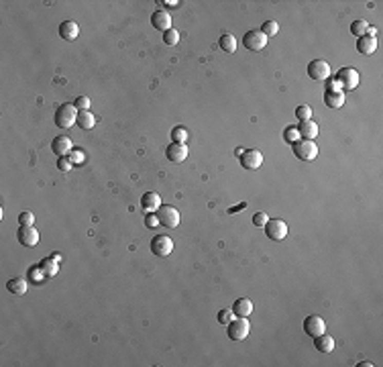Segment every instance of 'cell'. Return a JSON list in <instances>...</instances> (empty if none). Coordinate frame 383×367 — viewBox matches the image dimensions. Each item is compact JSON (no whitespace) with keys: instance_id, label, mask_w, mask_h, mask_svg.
<instances>
[{"instance_id":"obj_28","label":"cell","mask_w":383,"mask_h":367,"mask_svg":"<svg viewBox=\"0 0 383 367\" xmlns=\"http://www.w3.org/2000/svg\"><path fill=\"white\" fill-rule=\"evenodd\" d=\"M171 139H173V143H186L190 139V133L186 127H175L171 131Z\"/></svg>"},{"instance_id":"obj_38","label":"cell","mask_w":383,"mask_h":367,"mask_svg":"<svg viewBox=\"0 0 383 367\" xmlns=\"http://www.w3.org/2000/svg\"><path fill=\"white\" fill-rule=\"evenodd\" d=\"M232 318H234L232 310H220V312H218V322H220V324H228Z\"/></svg>"},{"instance_id":"obj_26","label":"cell","mask_w":383,"mask_h":367,"mask_svg":"<svg viewBox=\"0 0 383 367\" xmlns=\"http://www.w3.org/2000/svg\"><path fill=\"white\" fill-rule=\"evenodd\" d=\"M39 267H41V271H43L47 277H55L57 271H59V265H57V261H55L53 257H51V259H43V261L39 263Z\"/></svg>"},{"instance_id":"obj_34","label":"cell","mask_w":383,"mask_h":367,"mask_svg":"<svg viewBox=\"0 0 383 367\" xmlns=\"http://www.w3.org/2000/svg\"><path fill=\"white\" fill-rule=\"evenodd\" d=\"M179 41V33L175 31V29H169V31H165L163 33V43L165 45H175Z\"/></svg>"},{"instance_id":"obj_41","label":"cell","mask_w":383,"mask_h":367,"mask_svg":"<svg viewBox=\"0 0 383 367\" xmlns=\"http://www.w3.org/2000/svg\"><path fill=\"white\" fill-rule=\"evenodd\" d=\"M329 90H340V88H338V84H336V80H332V82H330Z\"/></svg>"},{"instance_id":"obj_19","label":"cell","mask_w":383,"mask_h":367,"mask_svg":"<svg viewBox=\"0 0 383 367\" xmlns=\"http://www.w3.org/2000/svg\"><path fill=\"white\" fill-rule=\"evenodd\" d=\"M232 314L249 318V314H253V302H251L249 298H239V300H234V304H232Z\"/></svg>"},{"instance_id":"obj_9","label":"cell","mask_w":383,"mask_h":367,"mask_svg":"<svg viewBox=\"0 0 383 367\" xmlns=\"http://www.w3.org/2000/svg\"><path fill=\"white\" fill-rule=\"evenodd\" d=\"M308 76L314 80V82H322L330 76V65L329 61L324 59H314L308 63Z\"/></svg>"},{"instance_id":"obj_7","label":"cell","mask_w":383,"mask_h":367,"mask_svg":"<svg viewBox=\"0 0 383 367\" xmlns=\"http://www.w3.org/2000/svg\"><path fill=\"white\" fill-rule=\"evenodd\" d=\"M265 235L271 241L285 239L287 237V224H285V220H281V218H269L267 224H265Z\"/></svg>"},{"instance_id":"obj_17","label":"cell","mask_w":383,"mask_h":367,"mask_svg":"<svg viewBox=\"0 0 383 367\" xmlns=\"http://www.w3.org/2000/svg\"><path fill=\"white\" fill-rule=\"evenodd\" d=\"M59 35H61L65 41H74V39H78V35H80V27H78V23H76V21H63V23L59 25Z\"/></svg>"},{"instance_id":"obj_15","label":"cell","mask_w":383,"mask_h":367,"mask_svg":"<svg viewBox=\"0 0 383 367\" xmlns=\"http://www.w3.org/2000/svg\"><path fill=\"white\" fill-rule=\"evenodd\" d=\"M357 51L363 53V55H373L377 51V37H369V35H363L357 39Z\"/></svg>"},{"instance_id":"obj_35","label":"cell","mask_w":383,"mask_h":367,"mask_svg":"<svg viewBox=\"0 0 383 367\" xmlns=\"http://www.w3.org/2000/svg\"><path fill=\"white\" fill-rule=\"evenodd\" d=\"M74 167V163H71V159L69 158H59L57 159V169L59 171H69Z\"/></svg>"},{"instance_id":"obj_29","label":"cell","mask_w":383,"mask_h":367,"mask_svg":"<svg viewBox=\"0 0 383 367\" xmlns=\"http://www.w3.org/2000/svg\"><path fill=\"white\" fill-rule=\"evenodd\" d=\"M283 139H285V143H289V145H294L296 141H300L302 137H300L298 127H287V129L283 131Z\"/></svg>"},{"instance_id":"obj_11","label":"cell","mask_w":383,"mask_h":367,"mask_svg":"<svg viewBox=\"0 0 383 367\" xmlns=\"http://www.w3.org/2000/svg\"><path fill=\"white\" fill-rule=\"evenodd\" d=\"M239 159H241V165H243L245 169H259V167L263 165V153L257 151V149H247V151H243V153L239 155Z\"/></svg>"},{"instance_id":"obj_10","label":"cell","mask_w":383,"mask_h":367,"mask_svg":"<svg viewBox=\"0 0 383 367\" xmlns=\"http://www.w3.org/2000/svg\"><path fill=\"white\" fill-rule=\"evenodd\" d=\"M304 330H306V335H310V337L324 335V333H326V322L322 320V316L310 314L304 320Z\"/></svg>"},{"instance_id":"obj_25","label":"cell","mask_w":383,"mask_h":367,"mask_svg":"<svg viewBox=\"0 0 383 367\" xmlns=\"http://www.w3.org/2000/svg\"><path fill=\"white\" fill-rule=\"evenodd\" d=\"M218 45H220V49H222L224 53H234V51H236V47H239V41H236V37H234V35L224 33V35L218 39Z\"/></svg>"},{"instance_id":"obj_33","label":"cell","mask_w":383,"mask_h":367,"mask_svg":"<svg viewBox=\"0 0 383 367\" xmlns=\"http://www.w3.org/2000/svg\"><path fill=\"white\" fill-rule=\"evenodd\" d=\"M19 222H21V226H33V222H35V214L29 212V210H25V212L19 214Z\"/></svg>"},{"instance_id":"obj_40","label":"cell","mask_w":383,"mask_h":367,"mask_svg":"<svg viewBox=\"0 0 383 367\" xmlns=\"http://www.w3.org/2000/svg\"><path fill=\"white\" fill-rule=\"evenodd\" d=\"M69 159H71L74 165H76V163H82V161H84V153H82V149H71Z\"/></svg>"},{"instance_id":"obj_13","label":"cell","mask_w":383,"mask_h":367,"mask_svg":"<svg viewBox=\"0 0 383 367\" xmlns=\"http://www.w3.org/2000/svg\"><path fill=\"white\" fill-rule=\"evenodd\" d=\"M71 139L67 137V135H59V137H55L53 143H51V151H53L57 158H67L69 153H71Z\"/></svg>"},{"instance_id":"obj_8","label":"cell","mask_w":383,"mask_h":367,"mask_svg":"<svg viewBox=\"0 0 383 367\" xmlns=\"http://www.w3.org/2000/svg\"><path fill=\"white\" fill-rule=\"evenodd\" d=\"M173 251V241L167 235H155L151 241V253L157 257H167Z\"/></svg>"},{"instance_id":"obj_36","label":"cell","mask_w":383,"mask_h":367,"mask_svg":"<svg viewBox=\"0 0 383 367\" xmlns=\"http://www.w3.org/2000/svg\"><path fill=\"white\" fill-rule=\"evenodd\" d=\"M267 220H269V216H267L265 212H257V214L253 216V224H255V226H265Z\"/></svg>"},{"instance_id":"obj_21","label":"cell","mask_w":383,"mask_h":367,"mask_svg":"<svg viewBox=\"0 0 383 367\" xmlns=\"http://www.w3.org/2000/svg\"><path fill=\"white\" fill-rule=\"evenodd\" d=\"M141 206H143L145 212H157V208L161 206V198H159V194H155V192H147V194H143Z\"/></svg>"},{"instance_id":"obj_32","label":"cell","mask_w":383,"mask_h":367,"mask_svg":"<svg viewBox=\"0 0 383 367\" xmlns=\"http://www.w3.org/2000/svg\"><path fill=\"white\" fill-rule=\"evenodd\" d=\"M45 277H47V275L41 271V267H33V269L29 271V282H33V284H43Z\"/></svg>"},{"instance_id":"obj_30","label":"cell","mask_w":383,"mask_h":367,"mask_svg":"<svg viewBox=\"0 0 383 367\" xmlns=\"http://www.w3.org/2000/svg\"><path fill=\"white\" fill-rule=\"evenodd\" d=\"M277 31H279V25H277L275 21H265L263 27H261V33H263L267 39H269V37H275Z\"/></svg>"},{"instance_id":"obj_1","label":"cell","mask_w":383,"mask_h":367,"mask_svg":"<svg viewBox=\"0 0 383 367\" xmlns=\"http://www.w3.org/2000/svg\"><path fill=\"white\" fill-rule=\"evenodd\" d=\"M249 330H251V324L243 316H234L226 324V335H228L230 341H243V339H247L249 337Z\"/></svg>"},{"instance_id":"obj_2","label":"cell","mask_w":383,"mask_h":367,"mask_svg":"<svg viewBox=\"0 0 383 367\" xmlns=\"http://www.w3.org/2000/svg\"><path fill=\"white\" fill-rule=\"evenodd\" d=\"M78 108L74 104H61L55 110V125L59 129H69L78 123Z\"/></svg>"},{"instance_id":"obj_16","label":"cell","mask_w":383,"mask_h":367,"mask_svg":"<svg viewBox=\"0 0 383 367\" xmlns=\"http://www.w3.org/2000/svg\"><path fill=\"white\" fill-rule=\"evenodd\" d=\"M151 25L157 29V31H169L171 29V16H169V12H165V10H155L153 12V16H151Z\"/></svg>"},{"instance_id":"obj_27","label":"cell","mask_w":383,"mask_h":367,"mask_svg":"<svg viewBox=\"0 0 383 367\" xmlns=\"http://www.w3.org/2000/svg\"><path fill=\"white\" fill-rule=\"evenodd\" d=\"M367 29H369V23L363 21V19H359V21H355V23L351 25V33H353L355 37H363V35H367Z\"/></svg>"},{"instance_id":"obj_31","label":"cell","mask_w":383,"mask_h":367,"mask_svg":"<svg viewBox=\"0 0 383 367\" xmlns=\"http://www.w3.org/2000/svg\"><path fill=\"white\" fill-rule=\"evenodd\" d=\"M296 118H300V123L302 120H312V108L308 104H302L296 108Z\"/></svg>"},{"instance_id":"obj_14","label":"cell","mask_w":383,"mask_h":367,"mask_svg":"<svg viewBox=\"0 0 383 367\" xmlns=\"http://www.w3.org/2000/svg\"><path fill=\"white\" fill-rule=\"evenodd\" d=\"M165 155L171 163H181L188 158V147H186V143H173L171 141V145L165 149Z\"/></svg>"},{"instance_id":"obj_5","label":"cell","mask_w":383,"mask_h":367,"mask_svg":"<svg viewBox=\"0 0 383 367\" xmlns=\"http://www.w3.org/2000/svg\"><path fill=\"white\" fill-rule=\"evenodd\" d=\"M243 45H245L247 51L257 53V51H261V49L267 47V37L261 33V29H259V31L253 29V31L245 33V37H243Z\"/></svg>"},{"instance_id":"obj_12","label":"cell","mask_w":383,"mask_h":367,"mask_svg":"<svg viewBox=\"0 0 383 367\" xmlns=\"http://www.w3.org/2000/svg\"><path fill=\"white\" fill-rule=\"evenodd\" d=\"M16 239H19V243L23 247L31 249V247H35L39 243V233H37L35 226H21L19 233H16Z\"/></svg>"},{"instance_id":"obj_24","label":"cell","mask_w":383,"mask_h":367,"mask_svg":"<svg viewBox=\"0 0 383 367\" xmlns=\"http://www.w3.org/2000/svg\"><path fill=\"white\" fill-rule=\"evenodd\" d=\"M94 125H96V118H94V114L90 110H80L78 112V127L80 129L90 131V129H94Z\"/></svg>"},{"instance_id":"obj_37","label":"cell","mask_w":383,"mask_h":367,"mask_svg":"<svg viewBox=\"0 0 383 367\" xmlns=\"http://www.w3.org/2000/svg\"><path fill=\"white\" fill-rule=\"evenodd\" d=\"M74 106H76L78 110H88V108H90V98H88V96H78Z\"/></svg>"},{"instance_id":"obj_18","label":"cell","mask_w":383,"mask_h":367,"mask_svg":"<svg viewBox=\"0 0 383 367\" xmlns=\"http://www.w3.org/2000/svg\"><path fill=\"white\" fill-rule=\"evenodd\" d=\"M298 131H300V137L308 141H314L318 137V125L314 120H302L298 125Z\"/></svg>"},{"instance_id":"obj_4","label":"cell","mask_w":383,"mask_h":367,"mask_svg":"<svg viewBox=\"0 0 383 367\" xmlns=\"http://www.w3.org/2000/svg\"><path fill=\"white\" fill-rule=\"evenodd\" d=\"M291 149H294V155L298 159H302V161H312V159H316V155H318V145L314 141H308V139L296 141L291 145Z\"/></svg>"},{"instance_id":"obj_22","label":"cell","mask_w":383,"mask_h":367,"mask_svg":"<svg viewBox=\"0 0 383 367\" xmlns=\"http://www.w3.org/2000/svg\"><path fill=\"white\" fill-rule=\"evenodd\" d=\"M324 104L329 106V108H340V106L344 104V94H342V90H326V94H324Z\"/></svg>"},{"instance_id":"obj_23","label":"cell","mask_w":383,"mask_h":367,"mask_svg":"<svg viewBox=\"0 0 383 367\" xmlns=\"http://www.w3.org/2000/svg\"><path fill=\"white\" fill-rule=\"evenodd\" d=\"M314 347L320 351V353H330L332 349H334V339L330 337V335H318V337H314Z\"/></svg>"},{"instance_id":"obj_39","label":"cell","mask_w":383,"mask_h":367,"mask_svg":"<svg viewBox=\"0 0 383 367\" xmlns=\"http://www.w3.org/2000/svg\"><path fill=\"white\" fill-rule=\"evenodd\" d=\"M145 224H147V229H155L157 224H159V218H157V214H147L145 216Z\"/></svg>"},{"instance_id":"obj_6","label":"cell","mask_w":383,"mask_h":367,"mask_svg":"<svg viewBox=\"0 0 383 367\" xmlns=\"http://www.w3.org/2000/svg\"><path fill=\"white\" fill-rule=\"evenodd\" d=\"M157 218H159V224H163L167 229H175L179 224V212L173 206H167V204H161L157 208Z\"/></svg>"},{"instance_id":"obj_20","label":"cell","mask_w":383,"mask_h":367,"mask_svg":"<svg viewBox=\"0 0 383 367\" xmlns=\"http://www.w3.org/2000/svg\"><path fill=\"white\" fill-rule=\"evenodd\" d=\"M6 288H8V292L14 294V296H25L27 290H29V279H25V277H12V279L6 284Z\"/></svg>"},{"instance_id":"obj_3","label":"cell","mask_w":383,"mask_h":367,"mask_svg":"<svg viewBox=\"0 0 383 367\" xmlns=\"http://www.w3.org/2000/svg\"><path fill=\"white\" fill-rule=\"evenodd\" d=\"M334 80L340 90H355L359 86V72L355 67H340Z\"/></svg>"}]
</instances>
